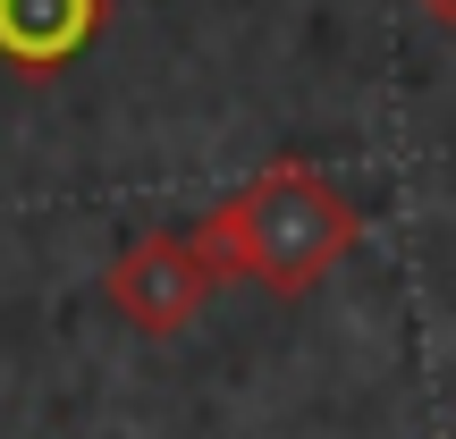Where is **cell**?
I'll use <instances>...</instances> for the list:
<instances>
[{"label":"cell","mask_w":456,"mask_h":439,"mask_svg":"<svg viewBox=\"0 0 456 439\" xmlns=\"http://www.w3.org/2000/svg\"><path fill=\"white\" fill-rule=\"evenodd\" d=\"M195 245H203V262H212L220 279L245 271L271 296H305L313 279L355 245V203L313 161H279V169H262L245 195H228L220 212L195 228Z\"/></svg>","instance_id":"6da1fadb"},{"label":"cell","mask_w":456,"mask_h":439,"mask_svg":"<svg viewBox=\"0 0 456 439\" xmlns=\"http://www.w3.org/2000/svg\"><path fill=\"white\" fill-rule=\"evenodd\" d=\"M212 262H203L195 237H144L127 245V254L110 262V305L127 313L135 329H152V338H169V329L195 321V305L212 296Z\"/></svg>","instance_id":"7a4b0ae2"},{"label":"cell","mask_w":456,"mask_h":439,"mask_svg":"<svg viewBox=\"0 0 456 439\" xmlns=\"http://www.w3.org/2000/svg\"><path fill=\"white\" fill-rule=\"evenodd\" d=\"M102 9L110 0H0V60L26 77H51L102 34Z\"/></svg>","instance_id":"3957f363"},{"label":"cell","mask_w":456,"mask_h":439,"mask_svg":"<svg viewBox=\"0 0 456 439\" xmlns=\"http://www.w3.org/2000/svg\"><path fill=\"white\" fill-rule=\"evenodd\" d=\"M414 9H423L431 26H448V34H456V0H414Z\"/></svg>","instance_id":"277c9868"}]
</instances>
